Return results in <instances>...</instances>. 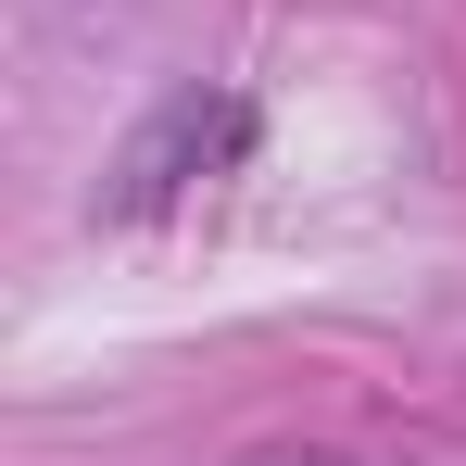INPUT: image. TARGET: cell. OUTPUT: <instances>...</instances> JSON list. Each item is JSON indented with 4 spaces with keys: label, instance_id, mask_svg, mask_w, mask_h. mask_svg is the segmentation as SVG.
Here are the masks:
<instances>
[{
    "label": "cell",
    "instance_id": "1",
    "mask_svg": "<svg viewBox=\"0 0 466 466\" xmlns=\"http://www.w3.org/2000/svg\"><path fill=\"white\" fill-rule=\"evenodd\" d=\"M239 139H252V114H239V101H202V88H189V101H164V127L139 139V152H127V189H114V202H127V215H152V202H177L189 177L239 164Z\"/></svg>",
    "mask_w": 466,
    "mask_h": 466
}]
</instances>
